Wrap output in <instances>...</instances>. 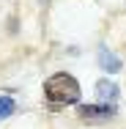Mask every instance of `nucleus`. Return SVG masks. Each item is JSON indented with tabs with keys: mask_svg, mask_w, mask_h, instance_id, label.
Instances as JSON below:
<instances>
[{
	"mask_svg": "<svg viewBox=\"0 0 126 129\" xmlns=\"http://www.w3.org/2000/svg\"><path fill=\"white\" fill-rule=\"evenodd\" d=\"M44 96L52 107H60V104H77L79 102V82L66 72H58L47 77L44 82Z\"/></svg>",
	"mask_w": 126,
	"mask_h": 129,
	"instance_id": "nucleus-1",
	"label": "nucleus"
},
{
	"mask_svg": "<svg viewBox=\"0 0 126 129\" xmlns=\"http://www.w3.org/2000/svg\"><path fill=\"white\" fill-rule=\"evenodd\" d=\"M96 93H99L101 104H112L118 99V85L110 82V80H101V82H96Z\"/></svg>",
	"mask_w": 126,
	"mask_h": 129,
	"instance_id": "nucleus-3",
	"label": "nucleus"
},
{
	"mask_svg": "<svg viewBox=\"0 0 126 129\" xmlns=\"http://www.w3.org/2000/svg\"><path fill=\"white\" fill-rule=\"evenodd\" d=\"M118 107L115 104H91V107H77V115L88 124H107L110 118H115Z\"/></svg>",
	"mask_w": 126,
	"mask_h": 129,
	"instance_id": "nucleus-2",
	"label": "nucleus"
},
{
	"mask_svg": "<svg viewBox=\"0 0 126 129\" xmlns=\"http://www.w3.org/2000/svg\"><path fill=\"white\" fill-rule=\"evenodd\" d=\"M99 66L104 69V72H112V74L121 72V60L107 50V47H99Z\"/></svg>",
	"mask_w": 126,
	"mask_h": 129,
	"instance_id": "nucleus-4",
	"label": "nucleus"
},
{
	"mask_svg": "<svg viewBox=\"0 0 126 129\" xmlns=\"http://www.w3.org/2000/svg\"><path fill=\"white\" fill-rule=\"evenodd\" d=\"M14 110H17V104H14L11 96H0V121H3V118H8Z\"/></svg>",
	"mask_w": 126,
	"mask_h": 129,
	"instance_id": "nucleus-5",
	"label": "nucleus"
}]
</instances>
